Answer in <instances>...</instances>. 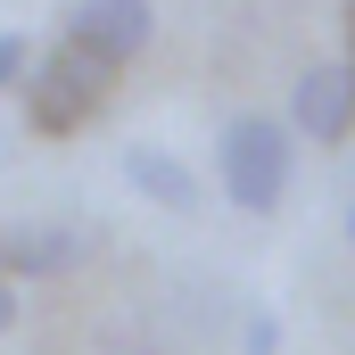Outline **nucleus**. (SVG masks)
<instances>
[{"label":"nucleus","mask_w":355,"mask_h":355,"mask_svg":"<svg viewBox=\"0 0 355 355\" xmlns=\"http://www.w3.org/2000/svg\"><path fill=\"white\" fill-rule=\"evenodd\" d=\"M347 240H355V207H347Z\"/></svg>","instance_id":"11"},{"label":"nucleus","mask_w":355,"mask_h":355,"mask_svg":"<svg viewBox=\"0 0 355 355\" xmlns=\"http://www.w3.org/2000/svg\"><path fill=\"white\" fill-rule=\"evenodd\" d=\"M67 42H83L107 67H132L149 50V0H75L67 8Z\"/></svg>","instance_id":"3"},{"label":"nucleus","mask_w":355,"mask_h":355,"mask_svg":"<svg viewBox=\"0 0 355 355\" xmlns=\"http://www.w3.org/2000/svg\"><path fill=\"white\" fill-rule=\"evenodd\" d=\"M289 124L306 132V141H322V149H339L355 124V83L339 67H306L297 75V99H289Z\"/></svg>","instance_id":"4"},{"label":"nucleus","mask_w":355,"mask_h":355,"mask_svg":"<svg viewBox=\"0 0 355 355\" xmlns=\"http://www.w3.org/2000/svg\"><path fill=\"white\" fill-rule=\"evenodd\" d=\"M339 25H347V67H339V75L355 83V0H339Z\"/></svg>","instance_id":"9"},{"label":"nucleus","mask_w":355,"mask_h":355,"mask_svg":"<svg viewBox=\"0 0 355 355\" xmlns=\"http://www.w3.org/2000/svg\"><path fill=\"white\" fill-rule=\"evenodd\" d=\"M8 322H17V289L0 281V331H8Z\"/></svg>","instance_id":"10"},{"label":"nucleus","mask_w":355,"mask_h":355,"mask_svg":"<svg viewBox=\"0 0 355 355\" xmlns=\"http://www.w3.org/2000/svg\"><path fill=\"white\" fill-rule=\"evenodd\" d=\"M289 166H297L289 124H272V116H232L223 141H215V174H223V198L240 215H272L289 198Z\"/></svg>","instance_id":"2"},{"label":"nucleus","mask_w":355,"mask_h":355,"mask_svg":"<svg viewBox=\"0 0 355 355\" xmlns=\"http://www.w3.org/2000/svg\"><path fill=\"white\" fill-rule=\"evenodd\" d=\"M240 347H248V355H281V322H272V314H248Z\"/></svg>","instance_id":"8"},{"label":"nucleus","mask_w":355,"mask_h":355,"mask_svg":"<svg viewBox=\"0 0 355 355\" xmlns=\"http://www.w3.org/2000/svg\"><path fill=\"white\" fill-rule=\"evenodd\" d=\"M25 75H33V42L25 33H0V91H25Z\"/></svg>","instance_id":"7"},{"label":"nucleus","mask_w":355,"mask_h":355,"mask_svg":"<svg viewBox=\"0 0 355 355\" xmlns=\"http://www.w3.org/2000/svg\"><path fill=\"white\" fill-rule=\"evenodd\" d=\"M83 257V232L67 223H8L0 232V281H42V272H67Z\"/></svg>","instance_id":"5"},{"label":"nucleus","mask_w":355,"mask_h":355,"mask_svg":"<svg viewBox=\"0 0 355 355\" xmlns=\"http://www.w3.org/2000/svg\"><path fill=\"white\" fill-rule=\"evenodd\" d=\"M124 182H132L149 207H166V215H198V174L182 166L174 149H157V141H132V149H124Z\"/></svg>","instance_id":"6"},{"label":"nucleus","mask_w":355,"mask_h":355,"mask_svg":"<svg viewBox=\"0 0 355 355\" xmlns=\"http://www.w3.org/2000/svg\"><path fill=\"white\" fill-rule=\"evenodd\" d=\"M107 91H116V67L58 33V42L33 58V75H25V124L50 132V141H67V132H83L91 116L107 107Z\"/></svg>","instance_id":"1"}]
</instances>
